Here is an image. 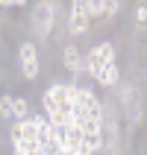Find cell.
Returning <instances> with one entry per match:
<instances>
[{
    "mask_svg": "<svg viewBox=\"0 0 147 155\" xmlns=\"http://www.w3.org/2000/svg\"><path fill=\"white\" fill-rule=\"evenodd\" d=\"M53 21H56V3L53 0H38L33 9V29L38 38H47L53 29Z\"/></svg>",
    "mask_w": 147,
    "mask_h": 155,
    "instance_id": "6da1fadb",
    "label": "cell"
},
{
    "mask_svg": "<svg viewBox=\"0 0 147 155\" xmlns=\"http://www.w3.org/2000/svg\"><path fill=\"white\" fill-rule=\"evenodd\" d=\"M112 59H115V47L109 41H103V44H97V47H91V53H88V59H86L82 68L88 70V76H97L103 70V64H109Z\"/></svg>",
    "mask_w": 147,
    "mask_h": 155,
    "instance_id": "7a4b0ae2",
    "label": "cell"
},
{
    "mask_svg": "<svg viewBox=\"0 0 147 155\" xmlns=\"http://www.w3.org/2000/svg\"><path fill=\"white\" fill-rule=\"evenodd\" d=\"M88 21H91V15H88V3H86V0H74V3H71V18H68L71 35H82L88 29Z\"/></svg>",
    "mask_w": 147,
    "mask_h": 155,
    "instance_id": "3957f363",
    "label": "cell"
},
{
    "mask_svg": "<svg viewBox=\"0 0 147 155\" xmlns=\"http://www.w3.org/2000/svg\"><path fill=\"white\" fill-rule=\"evenodd\" d=\"M56 100V108L59 111H74V103H77V85H68V82H56V85L47 88Z\"/></svg>",
    "mask_w": 147,
    "mask_h": 155,
    "instance_id": "277c9868",
    "label": "cell"
},
{
    "mask_svg": "<svg viewBox=\"0 0 147 155\" xmlns=\"http://www.w3.org/2000/svg\"><path fill=\"white\" fill-rule=\"evenodd\" d=\"M38 123H41V117H26V120H21V132H24V143L30 147V152H38V155H41V143H38Z\"/></svg>",
    "mask_w": 147,
    "mask_h": 155,
    "instance_id": "5b68a950",
    "label": "cell"
},
{
    "mask_svg": "<svg viewBox=\"0 0 147 155\" xmlns=\"http://www.w3.org/2000/svg\"><path fill=\"white\" fill-rule=\"evenodd\" d=\"M77 103L82 105L88 111V117H94V120H103V105H100V100H97L88 88H77Z\"/></svg>",
    "mask_w": 147,
    "mask_h": 155,
    "instance_id": "8992f818",
    "label": "cell"
},
{
    "mask_svg": "<svg viewBox=\"0 0 147 155\" xmlns=\"http://www.w3.org/2000/svg\"><path fill=\"white\" fill-rule=\"evenodd\" d=\"M62 61H65V68H68L71 73H79V70H82V56H79L77 47H65V53H62Z\"/></svg>",
    "mask_w": 147,
    "mask_h": 155,
    "instance_id": "52a82bcc",
    "label": "cell"
},
{
    "mask_svg": "<svg viewBox=\"0 0 147 155\" xmlns=\"http://www.w3.org/2000/svg\"><path fill=\"white\" fill-rule=\"evenodd\" d=\"M94 79H97V82H100L103 88H112L115 82H118V64H115V59L109 61V64H103V70H100Z\"/></svg>",
    "mask_w": 147,
    "mask_h": 155,
    "instance_id": "ba28073f",
    "label": "cell"
},
{
    "mask_svg": "<svg viewBox=\"0 0 147 155\" xmlns=\"http://www.w3.org/2000/svg\"><path fill=\"white\" fill-rule=\"evenodd\" d=\"M26 108H30V105H26L24 97H12V114H15V117H26Z\"/></svg>",
    "mask_w": 147,
    "mask_h": 155,
    "instance_id": "9c48e42d",
    "label": "cell"
},
{
    "mask_svg": "<svg viewBox=\"0 0 147 155\" xmlns=\"http://www.w3.org/2000/svg\"><path fill=\"white\" fill-rule=\"evenodd\" d=\"M21 68H24V76H26V79H35V76H38V59L21 61Z\"/></svg>",
    "mask_w": 147,
    "mask_h": 155,
    "instance_id": "30bf717a",
    "label": "cell"
},
{
    "mask_svg": "<svg viewBox=\"0 0 147 155\" xmlns=\"http://www.w3.org/2000/svg\"><path fill=\"white\" fill-rule=\"evenodd\" d=\"M86 3H88V15H91V18H100V15H103L106 0H86Z\"/></svg>",
    "mask_w": 147,
    "mask_h": 155,
    "instance_id": "8fae6325",
    "label": "cell"
},
{
    "mask_svg": "<svg viewBox=\"0 0 147 155\" xmlns=\"http://www.w3.org/2000/svg\"><path fill=\"white\" fill-rule=\"evenodd\" d=\"M0 114H3V117H15V114H12V97L9 94L0 97Z\"/></svg>",
    "mask_w": 147,
    "mask_h": 155,
    "instance_id": "7c38bea8",
    "label": "cell"
},
{
    "mask_svg": "<svg viewBox=\"0 0 147 155\" xmlns=\"http://www.w3.org/2000/svg\"><path fill=\"white\" fill-rule=\"evenodd\" d=\"M26 59H38L35 56V44H30V41L21 44V61H26Z\"/></svg>",
    "mask_w": 147,
    "mask_h": 155,
    "instance_id": "4fadbf2b",
    "label": "cell"
},
{
    "mask_svg": "<svg viewBox=\"0 0 147 155\" xmlns=\"http://www.w3.org/2000/svg\"><path fill=\"white\" fill-rule=\"evenodd\" d=\"M41 105H44V111H47V114H53V111H56V100H53V94H50V91H44V94H41Z\"/></svg>",
    "mask_w": 147,
    "mask_h": 155,
    "instance_id": "5bb4252c",
    "label": "cell"
},
{
    "mask_svg": "<svg viewBox=\"0 0 147 155\" xmlns=\"http://www.w3.org/2000/svg\"><path fill=\"white\" fill-rule=\"evenodd\" d=\"M118 9H121V3H118V0H106L103 15H106V18H115V15H118Z\"/></svg>",
    "mask_w": 147,
    "mask_h": 155,
    "instance_id": "9a60e30c",
    "label": "cell"
},
{
    "mask_svg": "<svg viewBox=\"0 0 147 155\" xmlns=\"http://www.w3.org/2000/svg\"><path fill=\"white\" fill-rule=\"evenodd\" d=\"M9 135H12V143H24V132H21V123H15Z\"/></svg>",
    "mask_w": 147,
    "mask_h": 155,
    "instance_id": "2e32d148",
    "label": "cell"
},
{
    "mask_svg": "<svg viewBox=\"0 0 147 155\" xmlns=\"http://www.w3.org/2000/svg\"><path fill=\"white\" fill-rule=\"evenodd\" d=\"M135 21H138V24H144V21H147V6H138V9H135Z\"/></svg>",
    "mask_w": 147,
    "mask_h": 155,
    "instance_id": "e0dca14e",
    "label": "cell"
},
{
    "mask_svg": "<svg viewBox=\"0 0 147 155\" xmlns=\"http://www.w3.org/2000/svg\"><path fill=\"white\" fill-rule=\"evenodd\" d=\"M0 6H15V0H0Z\"/></svg>",
    "mask_w": 147,
    "mask_h": 155,
    "instance_id": "ac0fdd59",
    "label": "cell"
},
{
    "mask_svg": "<svg viewBox=\"0 0 147 155\" xmlns=\"http://www.w3.org/2000/svg\"><path fill=\"white\" fill-rule=\"evenodd\" d=\"M24 3H26V0H15V6H24Z\"/></svg>",
    "mask_w": 147,
    "mask_h": 155,
    "instance_id": "d6986e66",
    "label": "cell"
}]
</instances>
